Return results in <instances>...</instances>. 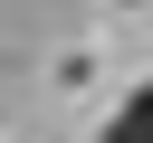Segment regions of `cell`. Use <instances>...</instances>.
I'll list each match as a JSON object with an SVG mask.
<instances>
[{
  "label": "cell",
  "mask_w": 153,
  "mask_h": 143,
  "mask_svg": "<svg viewBox=\"0 0 153 143\" xmlns=\"http://www.w3.org/2000/svg\"><path fill=\"white\" fill-rule=\"evenodd\" d=\"M96 143H153V76H143V86L105 114V133H96Z\"/></svg>",
  "instance_id": "cell-1"
}]
</instances>
